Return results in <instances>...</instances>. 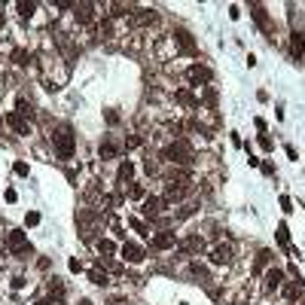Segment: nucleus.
Returning <instances> with one entry per match:
<instances>
[{"mask_svg": "<svg viewBox=\"0 0 305 305\" xmlns=\"http://www.w3.org/2000/svg\"><path fill=\"white\" fill-rule=\"evenodd\" d=\"M52 146H55V156H58V159H71L73 150H76L73 128L71 126H58V128L52 131Z\"/></svg>", "mask_w": 305, "mask_h": 305, "instance_id": "nucleus-1", "label": "nucleus"}, {"mask_svg": "<svg viewBox=\"0 0 305 305\" xmlns=\"http://www.w3.org/2000/svg\"><path fill=\"white\" fill-rule=\"evenodd\" d=\"M165 159L168 162H177V165H189L193 162V146H189L186 141H174L171 146H165Z\"/></svg>", "mask_w": 305, "mask_h": 305, "instance_id": "nucleus-2", "label": "nucleus"}, {"mask_svg": "<svg viewBox=\"0 0 305 305\" xmlns=\"http://www.w3.org/2000/svg\"><path fill=\"white\" fill-rule=\"evenodd\" d=\"M6 247H9L16 256L31 253V241H28V235L21 232V229H9V232H6Z\"/></svg>", "mask_w": 305, "mask_h": 305, "instance_id": "nucleus-3", "label": "nucleus"}, {"mask_svg": "<svg viewBox=\"0 0 305 305\" xmlns=\"http://www.w3.org/2000/svg\"><path fill=\"white\" fill-rule=\"evenodd\" d=\"M186 80L193 83V86H208L211 83V67H205V64H193L186 71Z\"/></svg>", "mask_w": 305, "mask_h": 305, "instance_id": "nucleus-4", "label": "nucleus"}, {"mask_svg": "<svg viewBox=\"0 0 305 305\" xmlns=\"http://www.w3.org/2000/svg\"><path fill=\"white\" fill-rule=\"evenodd\" d=\"M119 253H122V259H126V263H131V266L144 263V247L134 244V241H126V244L119 247Z\"/></svg>", "mask_w": 305, "mask_h": 305, "instance_id": "nucleus-5", "label": "nucleus"}, {"mask_svg": "<svg viewBox=\"0 0 305 305\" xmlns=\"http://www.w3.org/2000/svg\"><path fill=\"white\" fill-rule=\"evenodd\" d=\"M186 193H189V186L186 183H180V180H171V183H168L165 186V201H171V205H174V201H180V198H186Z\"/></svg>", "mask_w": 305, "mask_h": 305, "instance_id": "nucleus-6", "label": "nucleus"}, {"mask_svg": "<svg viewBox=\"0 0 305 305\" xmlns=\"http://www.w3.org/2000/svg\"><path fill=\"white\" fill-rule=\"evenodd\" d=\"M205 238H201V235H189V238H183L180 241V251L183 253H193V256H198V253H205Z\"/></svg>", "mask_w": 305, "mask_h": 305, "instance_id": "nucleus-7", "label": "nucleus"}, {"mask_svg": "<svg viewBox=\"0 0 305 305\" xmlns=\"http://www.w3.org/2000/svg\"><path fill=\"white\" fill-rule=\"evenodd\" d=\"M153 247H156V251H171V247H177V235L168 232V229L156 232L153 235Z\"/></svg>", "mask_w": 305, "mask_h": 305, "instance_id": "nucleus-8", "label": "nucleus"}, {"mask_svg": "<svg viewBox=\"0 0 305 305\" xmlns=\"http://www.w3.org/2000/svg\"><path fill=\"white\" fill-rule=\"evenodd\" d=\"M165 205H168V201L162 196H146L144 198V217H156V214H162Z\"/></svg>", "mask_w": 305, "mask_h": 305, "instance_id": "nucleus-9", "label": "nucleus"}, {"mask_svg": "<svg viewBox=\"0 0 305 305\" xmlns=\"http://www.w3.org/2000/svg\"><path fill=\"white\" fill-rule=\"evenodd\" d=\"M6 126L13 128L16 134H31V126H28V119L21 116V113H16V110H13V113H6Z\"/></svg>", "mask_w": 305, "mask_h": 305, "instance_id": "nucleus-10", "label": "nucleus"}, {"mask_svg": "<svg viewBox=\"0 0 305 305\" xmlns=\"http://www.w3.org/2000/svg\"><path fill=\"white\" fill-rule=\"evenodd\" d=\"M211 263H214V266L232 263V247H229V244H217V247L211 251Z\"/></svg>", "mask_w": 305, "mask_h": 305, "instance_id": "nucleus-11", "label": "nucleus"}, {"mask_svg": "<svg viewBox=\"0 0 305 305\" xmlns=\"http://www.w3.org/2000/svg\"><path fill=\"white\" fill-rule=\"evenodd\" d=\"M290 55H293V58H302V55H305V34L302 31L290 34Z\"/></svg>", "mask_w": 305, "mask_h": 305, "instance_id": "nucleus-12", "label": "nucleus"}, {"mask_svg": "<svg viewBox=\"0 0 305 305\" xmlns=\"http://www.w3.org/2000/svg\"><path fill=\"white\" fill-rule=\"evenodd\" d=\"M73 18L80 21V25H89V21L95 18V6L92 3H76L73 6Z\"/></svg>", "mask_w": 305, "mask_h": 305, "instance_id": "nucleus-13", "label": "nucleus"}, {"mask_svg": "<svg viewBox=\"0 0 305 305\" xmlns=\"http://www.w3.org/2000/svg\"><path fill=\"white\" fill-rule=\"evenodd\" d=\"M131 21H134L138 28H146V25H156V21H159V16H156L153 9H138V13L131 16Z\"/></svg>", "mask_w": 305, "mask_h": 305, "instance_id": "nucleus-14", "label": "nucleus"}, {"mask_svg": "<svg viewBox=\"0 0 305 305\" xmlns=\"http://www.w3.org/2000/svg\"><path fill=\"white\" fill-rule=\"evenodd\" d=\"M302 290H305L302 281H290V284H281V293H284V299H290V302H296Z\"/></svg>", "mask_w": 305, "mask_h": 305, "instance_id": "nucleus-15", "label": "nucleus"}, {"mask_svg": "<svg viewBox=\"0 0 305 305\" xmlns=\"http://www.w3.org/2000/svg\"><path fill=\"white\" fill-rule=\"evenodd\" d=\"M174 43H177V46L183 49V52H196V40L189 37L186 31H174Z\"/></svg>", "mask_w": 305, "mask_h": 305, "instance_id": "nucleus-16", "label": "nucleus"}, {"mask_svg": "<svg viewBox=\"0 0 305 305\" xmlns=\"http://www.w3.org/2000/svg\"><path fill=\"white\" fill-rule=\"evenodd\" d=\"M281 284H284V272H281V269H269L266 272V290H278Z\"/></svg>", "mask_w": 305, "mask_h": 305, "instance_id": "nucleus-17", "label": "nucleus"}, {"mask_svg": "<svg viewBox=\"0 0 305 305\" xmlns=\"http://www.w3.org/2000/svg\"><path fill=\"white\" fill-rule=\"evenodd\" d=\"M16 9H18V16H21V18H31V16H34V9H37V3H34V0H18Z\"/></svg>", "mask_w": 305, "mask_h": 305, "instance_id": "nucleus-18", "label": "nucleus"}, {"mask_svg": "<svg viewBox=\"0 0 305 305\" xmlns=\"http://www.w3.org/2000/svg\"><path fill=\"white\" fill-rule=\"evenodd\" d=\"M251 13H253V18H256V25H259V28H269V16H266L263 3H253V6H251Z\"/></svg>", "mask_w": 305, "mask_h": 305, "instance_id": "nucleus-19", "label": "nucleus"}, {"mask_svg": "<svg viewBox=\"0 0 305 305\" xmlns=\"http://www.w3.org/2000/svg\"><path fill=\"white\" fill-rule=\"evenodd\" d=\"M95 247H98V253H101V256H113V253H116V244L107 241V238H98Z\"/></svg>", "mask_w": 305, "mask_h": 305, "instance_id": "nucleus-20", "label": "nucleus"}, {"mask_svg": "<svg viewBox=\"0 0 305 305\" xmlns=\"http://www.w3.org/2000/svg\"><path fill=\"white\" fill-rule=\"evenodd\" d=\"M269 263H272V251H259L256 253V263H253V272H263Z\"/></svg>", "mask_w": 305, "mask_h": 305, "instance_id": "nucleus-21", "label": "nucleus"}, {"mask_svg": "<svg viewBox=\"0 0 305 305\" xmlns=\"http://www.w3.org/2000/svg\"><path fill=\"white\" fill-rule=\"evenodd\" d=\"M89 281H92V284H98V287H104V284H107V272H104L101 266H95L92 272H89Z\"/></svg>", "mask_w": 305, "mask_h": 305, "instance_id": "nucleus-22", "label": "nucleus"}, {"mask_svg": "<svg viewBox=\"0 0 305 305\" xmlns=\"http://www.w3.org/2000/svg\"><path fill=\"white\" fill-rule=\"evenodd\" d=\"M131 174H134V165L126 159V162H122L119 165V171H116V177H119V183H126V180H131Z\"/></svg>", "mask_w": 305, "mask_h": 305, "instance_id": "nucleus-23", "label": "nucleus"}, {"mask_svg": "<svg viewBox=\"0 0 305 305\" xmlns=\"http://www.w3.org/2000/svg\"><path fill=\"white\" fill-rule=\"evenodd\" d=\"M189 275H193V278H201V281H208V278H211L208 266H201V263H193V266H189Z\"/></svg>", "mask_w": 305, "mask_h": 305, "instance_id": "nucleus-24", "label": "nucleus"}, {"mask_svg": "<svg viewBox=\"0 0 305 305\" xmlns=\"http://www.w3.org/2000/svg\"><path fill=\"white\" fill-rule=\"evenodd\" d=\"M177 101H180V104H186V107H198V104H201L193 92H177Z\"/></svg>", "mask_w": 305, "mask_h": 305, "instance_id": "nucleus-25", "label": "nucleus"}, {"mask_svg": "<svg viewBox=\"0 0 305 305\" xmlns=\"http://www.w3.org/2000/svg\"><path fill=\"white\" fill-rule=\"evenodd\" d=\"M275 235H278V244L281 247H290V229H287V223H281Z\"/></svg>", "mask_w": 305, "mask_h": 305, "instance_id": "nucleus-26", "label": "nucleus"}, {"mask_svg": "<svg viewBox=\"0 0 305 305\" xmlns=\"http://www.w3.org/2000/svg\"><path fill=\"white\" fill-rule=\"evenodd\" d=\"M98 153H101V159H113V156H116V144H113V141H104Z\"/></svg>", "mask_w": 305, "mask_h": 305, "instance_id": "nucleus-27", "label": "nucleus"}, {"mask_svg": "<svg viewBox=\"0 0 305 305\" xmlns=\"http://www.w3.org/2000/svg\"><path fill=\"white\" fill-rule=\"evenodd\" d=\"M13 61H16L18 67H25V64H31V55H28L25 49H16V52H13Z\"/></svg>", "mask_w": 305, "mask_h": 305, "instance_id": "nucleus-28", "label": "nucleus"}, {"mask_svg": "<svg viewBox=\"0 0 305 305\" xmlns=\"http://www.w3.org/2000/svg\"><path fill=\"white\" fill-rule=\"evenodd\" d=\"M16 113H21V116H31V104H28V98H18V101H16Z\"/></svg>", "mask_w": 305, "mask_h": 305, "instance_id": "nucleus-29", "label": "nucleus"}, {"mask_svg": "<svg viewBox=\"0 0 305 305\" xmlns=\"http://www.w3.org/2000/svg\"><path fill=\"white\" fill-rule=\"evenodd\" d=\"M49 290H52V296H58V299L64 296V287L58 284V281H52V284H49Z\"/></svg>", "mask_w": 305, "mask_h": 305, "instance_id": "nucleus-30", "label": "nucleus"}, {"mask_svg": "<svg viewBox=\"0 0 305 305\" xmlns=\"http://www.w3.org/2000/svg\"><path fill=\"white\" fill-rule=\"evenodd\" d=\"M13 171H16V174H18V177H28V174H31V168H28V165H25V162H18V165H16V168H13Z\"/></svg>", "mask_w": 305, "mask_h": 305, "instance_id": "nucleus-31", "label": "nucleus"}, {"mask_svg": "<svg viewBox=\"0 0 305 305\" xmlns=\"http://www.w3.org/2000/svg\"><path fill=\"white\" fill-rule=\"evenodd\" d=\"M131 198H146V193H144V186H141V183H134V186H131Z\"/></svg>", "mask_w": 305, "mask_h": 305, "instance_id": "nucleus-32", "label": "nucleus"}, {"mask_svg": "<svg viewBox=\"0 0 305 305\" xmlns=\"http://www.w3.org/2000/svg\"><path fill=\"white\" fill-rule=\"evenodd\" d=\"M25 223H28V226H37V223H40V214H37V211H31L28 217H25Z\"/></svg>", "mask_w": 305, "mask_h": 305, "instance_id": "nucleus-33", "label": "nucleus"}, {"mask_svg": "<svg viewBox=\"0 0 305 305\" xmlns=\"http://www.w3.org/2000/svg\"><path fill=\"white\" fill-rule=\"evenodd\" d=\"M281 211H287V214L293 211V201H290L287 196H281Z\"/></svg>", "mask_w": 305, "mask_h": 305, "instance_id": "nucleus-34", "label": "nucleus"}, {"mask_svg": "<svg viewBox=\"0 0 305 305\" xmlns=\"http://www.w3.org/2000/svg\"><path fill=\"white\" fill-rule=\"evenodd\" d=\"M259 146H263V150H272V141H269V134H259Z\"/></svg>", "mask_w": 305, "mask_h": 305, "instance_id": "nucleus-35", "label": "nucleus"}, {"mask_svg": "<svg viewBox=\"0 0 305 305\" xmlns=\"http://www.w3.org/2000/svg\"><path fill=\"white\" fill-rule=\"evenodd\" d=\"M144 168H146L150 174H156V162H153V159H146V162H144Z\"/></svg>", "mask_w": 305, "mask_h": 305, "instance_id": "nucleus-36", "label": "nucleus"}, {"mask_svg": "<svg viewBox=\"0 0 305 305\" xmlns=\"http://www.w3.org/2000/svg\"><path fill=\"white\" fill-rule=\"evenodd\" d=\"M80 305H95V302H92V299H83V302H80Z\"/></svg>", "mask_w": 305, "mask_h": 305, "instance_id": "nucleus-37", "label": "nucleus"}, {"mask_svg": "<svg viewBox=\"0 0 305 305\" xmlns=\"http://www.w3.org/2000/svg\"><path fill=\"white\" fill-rule=\"evenodd\" d=\"M0 126H3V116H0Z\"/></svg>", "mask_w": 305, "mask_h": 305, "instance_id": "nucleus-38", "label": "nucleus"}, {"mask_svg": "<svg viewBox=\"0 0 305 305\" xmlns=\"http://www.w3.org/2000/svg\"><path fill=\"white\" fill-rule=\"evenodd\" d=\"M302 305H305V302H302Z\"/></svg>", "mask_w": 305, "mask_h": 305, "instance_id": "nucleus-39", "label": "nucleus"}]
</instances>
